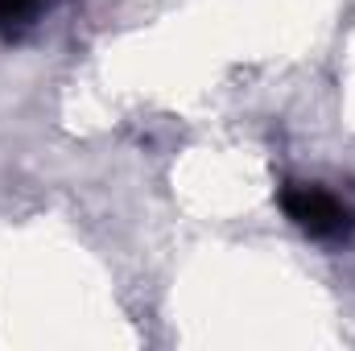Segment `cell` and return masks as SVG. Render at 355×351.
I'll return each mask as SVG.
<instances>
[{"label": "cell", "instance_id": "obj_2", "mask_svg": "<svg viewBox=\"0 0 355 351\" xmlns=\"http://www.w3.org/2000/svg\"><path fill=\"white\" fill-rule=\"evenodd\" d=\"M75 0H0V42L21 46L46 29L54 12H62Z\"/></svg>", "mask_w": 355, "mask_h": 351}, {"label": "cell", "instance_id": "obj_1", "mask_svg": "<svg viewBox=\"0 0 355 351\" xmlns=\"http://www.w3.org/2000/svg\"><path fill=\"white\" fill-rule=\"evenodd\" d=\"M277 207L314 244L355 240V186L339 190V186L318 182V178H285L277 186Z\"/></svg>", "mask_w": 355, "mask_h": 351}]
</instances>
